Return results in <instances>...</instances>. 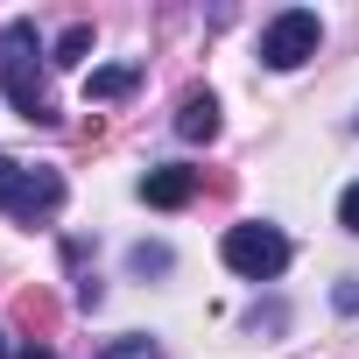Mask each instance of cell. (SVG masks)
<instances>
[{
    "label": "cell",
    "mask_w": 359,
    "mask_h": 359,
    "mask_svg": "<svg viewBox=\"0 0 359 359\" xmlns=\"http://www.w3.org/2000/svg\"><path fill=\"white\" fill-rule=\"evenodd\" d=\"M134 268L148 275V268H169V247H134Z\"/></svg>",
    "instance_id": "cell-12"
},
{
    "label": "cell",
    "mask_w": 359,
    "mask_h": 359,
    "mask_svg": "<svg viewBox=\"0 0 359 359\" xmlns=\"http://www.w3.org/2000/svg\"><path fill=\"white\" fill-rule=\"evenodd\" d=\"M36 57H43L36 50V22H8V29H0V92L15 99V113L29 127H50L57 120V99H50V78H43Z\"/></svg>",
    "instance_id": "cell-1"
},
{
    "label": "cell",
    "mask_w": 359,
    "mask_h": 359,
    "mask_svg": "<svg viewBox=\"0 0 359 359\" xmlns=\"http://www.w3.org/2000/svg\"><path fill=\"white\" fill-rule=\"evenodd\" d=\"M338 226H345V233H359V184L338 198Z\"/></svg>",
    "instance_id": "cell-11"
},
{
    "label": "cell",
    "mask_w": 359,
    "mask_h": 359,
    "mask_svg": "<svg viewBox=\"0 0 359 359\" xmlns=\"http://www.w3.org/2000/svg\"><path fill=\"white\" fill-rule=\"evenodd\" d=\"M317 43H324L317 15H310V8H282V15L261 29V64H268V71H296V64L317 57Z\"/></svg>",
    "instance_id": "cell-3"
},
{
    "label": "cell",
    "mask_w": 359,
    "mask_h": 359,
    "mask_svg": "<svg viewBox=\"0 0 359 359\" xmlns=\"http://www.w3.org/2000/svg\"><path fill=\"white\" fill-rule=\"evenodd\" d=\"M134 85H141V71H134V64H106V71H92V78H85V99H127Z\"/></svg>",
    "instance_id": "cell-7"
},
{
    "label": "cell",
    "mask_w": 359,
    "mask_h": 359,
    "mask_svg": "<svg viewBox=\"0 0 359 359\" xmlns=\"http://www.w3.org/2000/svg\"><path fill=\"white\" fill-rule=\"evenodd\" d=\"M0 359H8V338H0Z\"/></svg>",
    "instance_id": "cell-14"
},
{
    "label": "cell",
    "mask_w": 359,
    "mask_h": 359,
    "mask_svg": "<svg viewBox=\"0 0 359 359\" xmlns=\"http://www.w3.org/2000/svg\"><path fill=\"white\" fill-rule=\"evenodd\" d=\"M141 198L162 205V212L191 205V198H198V169H176V162H169V169H148V176H141Z\"/></svg>",
    "instance_id": "cell-5"
},
{
    "label": "cell",
    "mask_w": 359,
    "mask_h": 359,
    "mask_svg": "<svg viewBox=\"0 0 359 359\" xmlns=\"http://www.w3.org/2000/svg\"><path fill=\"white\" fill-rule=\"evenodd\" d=\"M22 317H29V324H50L57 310H50V296H43V289H29V296H22Z\"/></svg>",
    "instance_id": "cell-10"
},
{
    "label": "cell",
    "mask_w": 359,
    "mask_h": 359,
    "mask_svg": "<svg viewBox=\"0 0 359 359\" xmlns=\"http://www.w3.org/2000/svg\"><path fill=\"white\" fill-rule=\"evenodd\" d=\"M22 359H57V352H43V345H29V352H22Z\"/></svg>",
    "instance_id": "cell-13"
},
{
    "label": "cell",
    "mask_w": 359,
    "mask_h": 359,
    "mask_svg": "<svg viewBox=\"0 0 359 359\" xmlns=\"http://www.w3.org/2000/svg\"><path fill=\"white\" fill-rule=\"evenodd\" d=\"M219 254H226V268L233 275H247V282H275L282 268H289V240L275 233V226H233L226 240H219Z\"/></svg>",
    "instance_id": "cell-2"
},
{
    "label": "cell",
    "mask_w": 359,
    "mask_h": 359,
    "mask_svg": "<svg viewBox=\"0 0 359 359\" xmlns=\"http://www.w3.org/2000/svg\"><path fill=\"white\" fill-rule=\"evenodd\" d=\"M85 50H92V29H85V22H71V29L57 36V57H50V64H85Z\"/></svg>",
    "instance_id": "cell-8"
},
{
    "label": "cell",
    "mask_w": 359,
    "mask_h": 359,
    "mask_svg": "<svg viewBox=\"0 0 359 359\" xmlns=\"http://www.w3.org/2000/svg\"><path fill=\"white\" fill-rule=\"evenodd\" d=\"M176 134H184V141H212L219 134V99L212 92H184V106H176Z\"/></svg>",
    "instance_id": "cell-6"
},
{
    "label": "cell",
    "mask_w": 359,
    "mask_h": 359,
    "mask_svg": "<svg viewBox=\"0 0 359 359\" xmlns=\"http://www.w3.org/2000/svg\"><path fill=\"white\" fill-rule=\"evenodd\" d=\"M0 205L22 212V219H50L64 205V176L57 169H29V162H8L0 155Z\"/></svg>",
    "instance_id": "cell-4"
},
{
    "label": "cell",
    "mask_w": 359,
    "mask_h": 359,
    "mask_svg": "<svg viewBox=\"0 0 359 359\" xmlns=\"http://www.w3.org/2000/svg\"><path fill=\"white\" fill-rule=\"evenodd\" d=\"M99 359H162V345H155V338H113Z\"/></svg>",
    "instance_id": "cell-9"
}]
</instances>
